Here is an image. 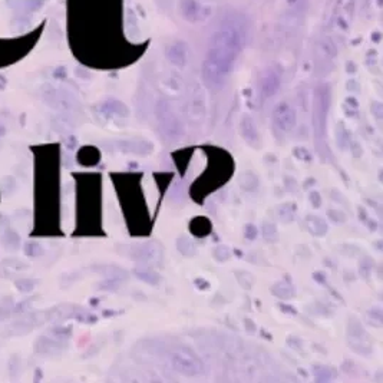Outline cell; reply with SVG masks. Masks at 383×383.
I'll return each instance as SVG.
<instances>
[{"label":"cell","mask_w":383,"mask_h":383,"mask_svg":"<svg viewBox=\"0 0 383 383\" xmlns=\"http://www.w3.org/2000/svg\"><path fill=\"white\" fill-rule=\"evenodd\" d=\"M244 23L239 18H228L211 38V45L204 62L207 84L218 85L230 73L233 63L244 45Z\"/></svg>","instance_id":"obj_1"}]
</instances>
